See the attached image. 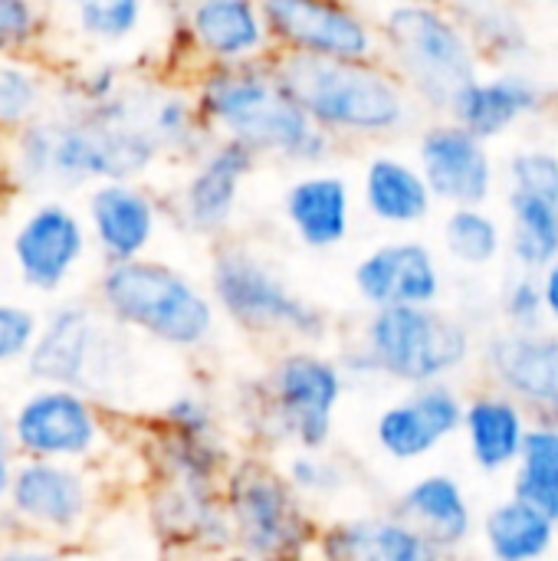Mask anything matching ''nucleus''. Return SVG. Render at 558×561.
I'll list each match as a JSON object with an SVG mask.
<instances>
[{
  "label": "nucleus",
  "mask_w": 558,
  "mask_h": 561,
  "mask_svg": "<svg viewBox=\"0 0 558 561\" xmlns=\"http://www.w3.org/2000/svg\"><path fill=\"white\" fill-rule=\"evenodd\" d=\"M79 23L89 36L122 43L135 36L145 16V0H72Z\"/></svg>",
  "instance_id": "nucleus-38"
},
{
  "label": "nucleus",
  "mask_w": 558,
  "mask_h": 561,
  "mask_svg": "<svg viewBox=\"0 0 558 561\" xmlns=\"http://www.w3.org/2000/svg\"><path fill=\"white\" fill-rule=\"evenodd\" d=\"M99 296L112 322L174 352H201L220 329V309L210 289L151 256L109 263Z\"/></svg>",
  "instance_id": "nucleus-7"
},
{
  "label": "nucleus",
  "mask_w": 558,
  "mask_h": 561,
  "mask_svg": "<svg viewBox=\"0 0 558 561\" xmlns=\"http://www.w3.org/2000/svg\"><path fill=\"white\" fill-rule=\"evenodd\" d=\"M539 283H543V299H546V322L558 329V260L539 273Z\"/></svg>",
  "instance_id": "nucleus-43"
},
{
  "label": "nucleus",
  "mask_w": 558,
  "mask_h": 561,
  "mask_svg": "<svg viewBox=\"0 0 558 561\" xmlns=\"http://www.w3.org/2000/svg\"><path fill=\"white\" fill-rule=\"evenodd\" d=\"M10 483H13V473H10V447H7V434L0 427V500L10 493Z\"/></svg>",
  "instance_id": "nucleus-44"
},
{
  "label": "nucleus",
  "mask_w": 558,
  "mask_h": 561,
  "mask_svg": "<svg viewBox=\"0 0 558 561\" xmlns=\"http://www.w3.org/2000/svg\"><path fill=\"white\" fill-rule=\"evenodd\" d=\"M191 89L210 135L240 141L263 161L306 171L339 158L342 145L306 115L276 56L194 69Z\"/></svg>",
  "instance_id": "nucleus-1"
},
{
  "label": "nucleus",
  "mask_w": 558,
  "mask_h": 561,
  "mask_svg": "<svg viewBox=\"0 0 558 561\" xmlns=\"http://www.w3.org/2000/svg\"><path fill=\"white\" fill-rule=\"evenodd\" d=\"M276 56L378 59L382 33L362 0H260Z\"/></svg>",
  "instance_id": "nucleus-9"
},
{
  "label": "nucleus",
  "mask_w": 558,
  "mask_h": 561,
  "mask_svg": "<svg viewBox=\"0 0 558 561\" xmlns=\"http://www.w3.org/2000/svg\"><path fill=\"white\" fill-rule=\"evenodd\" d=\"M355 339L372 355L378 381L398 388L460 381L480 352L477 322L444 302L368 309Z\"/></svg>",
  "instance_id": "nucleus-8"
},
{
  "label": "nucleus",
  "mask_w": 558,
  "mask_h": 561,
  "mask_svg": "<svg viewBox=\"0 0 558 561\" xmlns=\"http://www.w3.org/2000/svg\"><path fill=\"white\" fill-rule=\"evenodd\" d=\"M220 496L230 519L234 556L283 561L316 556L322 510H316L286 477L276 454L247 447L234 457Z\"/></svg>",
  "instance_id": "nucleus-6"
},
{
  "label": "nucleus",
  "mask_w": 558,
  "mask_h": 561,
  "mask_svg": "<svg viewBox=\"0 0 558 561\" xmlns=\"http://www.w3.org/2000/svg\"><path fill=\"white\" fill-rule=\"evenodd\" d=\"M89 220L109 263L145 256L158 237L161 210L135 181H102L89 197Z\"/></svg>",
  "instance_id": "nucleus-24"
},
{
  "label": "nucleus",
  "mask_w": 558,
  "mask_h": 561,
  "mask_svg": "<svg viewBox=\"0 0 558 561\" xmlns=\"http://www.w3.org/2000/svg\"><path fill=\"white\" fill-rule=\"evenodd\" d=\"M391 510L405 516L437 552V559L460 556L477 542L480 516L467 483L451 470H424L408 480Z\"/></svg>",
  "instance_id": "nucleus-19"
},
{
  "label": "nucleus",
  "mask_w": 558,
  "mask_h": 561,
  "mask_svg": "<svg viewBox=\"0 0 558 561\" xmlns=\"http://www.w3.org/2000/svg\"><path fill=\"white\" fill-rule=\"evenodd\" d=\"M480 378L510 391L536 421H558V329L493 325L480 335Z\"/></svg>",
  "instance_id": "nucleus-13"
},
{
  "label": "nucleus",
  "mask_w": 558,
  "mask_h": 561,
  "mask_svg": "<svg viewBox=\"0 0 558 561\" xmlns=\"http://www.w3.org/2000/svg\"><path fill=\"white\" fill-rule=\"evenodd\" d=\"M503 187L558 201V151L546 145H520L503 161Z\"/></svg>",
  "instance_id": "nucleus-36"
},
{
  "label": "nucleus",
  "mask_w": 558,
  "mask_h": 561,
  "mask_svg": "<svg viewBox=\"0 0 558 561\" xmlns=\"http://www.w3.org/2000/svg\"><path fill=\"white\" fill-rule=\"evenodd\" d=\"M316 556L326 561H437L434 546L391 506L322 519Z\"/></svg>",
  "instance_id": "nucleus-21"
},
{
  "label": "nucleus",
  "mask_w": 558,
  "mask_h": 561,
  "mask_svg": "<svg viewBox=\"0 0 558 561\" xmlns=\"http://www.w3.org/2000/svg\"><path fill=\"white\" fill-rule=\"evenodd\" d=\"M33 332H36V319L26 309L0 306V365L26 355Z\"/></svg>",
  "instance_id": "nucleus-41"
},
{
  "label": "nucleus",
  "mask_w": 558,
  "mask_h": 561,
  "mask_svg": "<svg viewBox=\"0 0 558 561\" xmlns=\"http://www.w3.org/2000/svg\"><path fill=\"white\" fill-rule=\"evenodd\" d=\"M493 316H497V325H510V329L546 325V299H543L539 273H529V270L510 273L497 293Z\"/></svg>",
  "instance_id": "nucleus-37"
},
{
  "label": "nucleus",
  "mask_w": 558,
  "mask_h": 561,
  "mask_svg": "<svg viewBox=\"0 0 558 561\" xmlns=\"http://www.w3.org/2000/svg\"><path fill=\"white\" fill-rule=\"evenodd\" d=\"M33 23L30 0H0V49L26 43L33 36Z\"/></svg>",
  "instance_id": "nucleus-42"
},
{
  "label": "nucleus",
  "mask_w": 558,
  "mask_h": 561,
  "mask_svg": "<svg viewBox=\"0 0 558 561\" xmlns=\"http://www.w3.org/2000/svg\"><path fill=\"white\" fill-rule=\"evenodd\" d=\"M158 424L171 427V431H184V434H217V431H224L217 404L201 391H178L174 398H168L164 408L158 411Z\"/></svg>",
  "instance_id": "nucleus-39"
},
{
  "label": "nucleus",
  "mask_w": 558,
  "mask_h": 561,
  "mask_svg": "<svg viewBox=\"0 0 558 561\" xmlns=\"http://www.w3.org/2000/svg\"><path fill=\"white\" fill-rule=\"evenodd\" d=\"M283 470L316 510L339 506L358 486L355 463L332 454V447L329 450H289L283 454Z\"/></svg>",
  "instance_id": "nucleus-35"
},
{
  "label": "nucleus",
  "mask_w": 558,
  "mask_h": 561,
  "mask_svg": "<svg viewBox=\"0 0 558 561\" xmlns=\"http://www.w3.org/2000/svg\"><path fill=\"white\" fill-rule=\"evenodd\" d=\"M464 404L467 394L457 381L405 388V394L391 398L372 421L375 450L398 467L431 460L444 444L460 437Z\"/></svg>",
  "instance_id": "nucleus-12"
},
{
  "label": "nucleus",
  "mask_w": 558,
  "mask_h": 561,
  "mask_svg": "<svg viewBox=\"0 0 558 561\" xmlns=\"http://www.w3.org/2000/svg\"><path fill=\"white\" fill-rule=\"evenodd\" d=\"M382 59L428 115H447L457 92L487 69L451 0H378Z\"/></svg>",
  "instance_id": "nucleus-4"
},
{
  "label": "nucleus",
  "mask_w": 558,
  "mask_h": 561,
  "mask_svg": "<svg viewBox=\"0 0 558 561\" xmlns=\"http://www.w3.org/2000/svg\"><path fill=\"white\" fill-rule=\"evenodd\" d=\"M194 69L276 56L260 0H171Z\"/></svg>",
  "instance_id": "nucleus-15"
},
{
  "label": "nucleus",
  "mask_w": 558,
  "mask_h": 561,
  "mask_svg": "<svg viewBox=\"0 0 558 561\" xmlns=\"http://www.w3.org/2000/svg\"><path fill=\"white\" fill-rule=\"evenodd\" d=\"M7 191V178H3V171H0V194Z\"/></svg>",
  "instance_id": "nucleus-45"
},
{
  "label": "nucleus",
  "mask_w": 558,
  "mask_h": 561,
  "mask_svg": "<svg viewBox=\"0 0 558 561\" xmlns=\"http://www.w3.org/2000/svg\"><path fill=\"white\" fill-rule=\"evenodd\" d=\"M36 102V85L23 69L0 66V122H20Z\"/></svg>",
  "instance_id": "nucleus-40"
},
{
  "label": "nucleus",
  "mask_w": 558,
  "mask_h": 561,
  "mask_svg": "<svg viewBox=\"0 0 558 561\" xmlns=\"http://www.w3.org/2000/svg\"><path fill=\"white\" fill-rule=\"evenodd\" d=\"M339 355L322 345H283L263 375L237 385V421L247 447L266 454L329 450L349 398Z\"/></svg>",
  "instance_id": "nucleus-2"
},
{
  "label": "nucleus",
  "mask_w": 558,
  "mask_h": 561,
  "mask_svg": "<svg viewBox=\"0 0 558 561\" xmlns=\"http://www.w3.org/2000/svg\"><path fill=\"white\" fill-rule=\"evenodd\" d=\"M145 122L151 135L158 138V145L164 148V154H174L184 161H194L214 141L191 85L187 89H148Z\"/></svg>",
  "instance_id": "nucleus-33"
},
{
  "label": "nucleus",
  "mask_w": 558,
  "mask_h": 561,
  "mask_svg": "<svg viewBox=\"0 0 558 561\" xmlns=\"http://www.w3.org/2000/svg\"><path fill=\"white\" fill-rule=\"evenodd\" d=\"M553 3H558V0H553Z\"/></svg>",
  "instance_id": "nucleus-46"
},
{
  "label": "nucleus",
  "mask_w": 558,
  "mask_h": 561,
  "mask_svg": "<svg viewBox=\"0 0 558 561\" xmlns=\"http://www.w3.org/2000/svg\"><path fill=\"white\" fill-rule=\"evenodd\" d=\"M240 450L227 437V431L217 434H184L161 427L151 440V463L158 480L168 483H191V486H220L234 457Z\"/></svg>",
  "instance_id": "nucleus-29"
},
{
  "label": "nucleus",
  "mask_w": 558,
  "mask_h": 561,
  "mask_svg": "<svg viewBox=\"0 0 558 561\" xmlns=\"http://www.w3.org/2000/svg\"><path fill=\"white\" fill-rule=\"evenodd\" d=\"M441 253L460 270L480 273L506 256V220H500L490 204H457L444 207L441 217Z\"/></svg>",
  "instance_id": "nucleus-31"
},
{
  "label": "nucleus",
  "mask_w": 558,
  "mask_h": 561,
  "mask_svg": "<svg viewBox=\"0 0 558 561\" xmlns=\"http://www.w3.org/2000/svg\"><path fill=\"white\" fill-rule=\"evenodd\" d=\"M99 431L102 427L92 404L66 385L30 398L13 421L16 444L43 460L89 454L99 440Z\"/></svg>",
  "instance_id": "nucleus-22"
},
{
  "label": "nucleus",
  "mask_w": 558,
  "mask_h": 561,
  "mask_svg": "<svg viewBox=\"0 0 558 561\" xmlns=\"http://www.w3.org/2000/svg\"><path fill=\"white\" fill-rule=\"evenodd\" d=\"M487 66H520L533 53V30L520 0H451Z\"/></svg>",
  "instance_id": "nucleus-30"
},
{
  "label": "nucleus",
  "mask_w": 558,
  "mask_h": 561,
  "mask_svg": "<svg viewBox=\"0 0 558 561\" xmlns=\"http://www.w3.org/2000/svg\"><path fill=\"white\" fill-rule=\"evenodd\" d=\"M276 62L306 115L339 145H391L411 138L428 118L421 102L382 56H276Z\"/></svg>",
  "instance_id": "nucleus-3"
},
{
  "label": "nucleus",
  "mask_w": 558,
  "mask_h": 561,
  "mask_svg": "<svg viewBox=\"0 0 558 561\" xmlns=\"http://www.w3.org/2000/svg\"><path fill=\"white\" fill-rule=\"evenodd\" d=\"M510 493L529 500L558 523V421H536L520 463L510 473Z\"/></svg>",
  "instance_id": "nucleus-34"
},
{
  "label": "nucleus",
  "mask_w": 558,
  "mask_h": 561,
  "mask_svg": "<svg viewBox=\"0 0 558 561\" xmlns=\"http://www.w3.org/2000/svg\"><path fill=\"white\" fill-rule=\"evenodd\" d=\"M506 256L516 270L543 273L558 260V201L506 191Z\"/></svg>",
  "instance_id": "nucleus-32"
},
{
  "label": "nucleus",
  "mask_w": 558,
  "mask_h": 561,
  "mask_svg": "<svg viewBox=\"0 0 558 561\" xmlns=\"http://www.w3.org/2000/svg\"><path fill=\"white\" fill-rule=\"evenodd\" d=\"M358 207L362 214L391 233H414L437 214V197L418 164V158L378 145L358 171Z\"/></svg>",
  "instance_id": "nucleus-18"
},
{
  "label": "nucleus",
  "mask_w": 558,
  "mask_h": 561,
  "mask_svg": "<svg viewBox=\"0 0 558 561\" xmlns=\"http://www.w3.org/2000/svg\"><path fill=\"white\" fill-rule=\"evenodd\" d=\"M112 342L82 306H62L30 352V375L39 381L82 388L95 358H109Z\"/></svg>",
  "instance_id": "nucleus-25"
},
{
  "label": "nucleus",
  "mask_w": 558,
  "mask_h": 561,
  "mask_svg": "<svg viewBox=\"0 0 558 561\" xmlns=\"http://www.w3.org/2000/svg\"><path fill=\"white\" fill-rule=\"evenodd\" d=\"M553 102V85H546L533 72H523L516 66H487L457 92L447 115L487 141H503L523 122L549 112Z\"/></svg>",
  "instance_id": "nucleus-16"
},
{
  "label": "nucleus",
  "mask_w": 558,
  "mask_h": 561,
  "mask_svg": "<svg viewBox=\"0 0 558 561\" xmlns=\"http://www.w3.org/2000/svg\"><path fill=\"white\" fill-rule=\"evenodd\" d=\"M207 289L220 319L257 342L326 345L332 335L329 309L299 293L253 243L220 240L207 263Z\"/></svg>",
  "instance_id": "nucleus-5"
},
{
  "label": "nucleus",
  "mask_w": 558,
  "mask_h": 561,
  "mask_svg": "<svg viewBox=\"0 0 558 561\" xmlns=\"http://www.w3.org/2000/svg\"><path fill=\"white\" fill-rule=\"evenodd\" d=\"M151 526L164 546L191 552H234L220 486L158 480V490L151 496Z\"/></svg>",
  "instance_id": "nucleus-23"
},
{
  "label": "nucleus",
  "mask_w": 558,
  "mask_h": 561,
  "mask_svg": "<svg viewBox=\"0 0 558 561\" xmlns=\"http://www.w3.org/2000/svg\"><path fill=\"white\" fill-rule=\"evenodd\" d=\"M414 138V158L441 207L490 204L500 194L503 168L493 141L474 135L451 115H428Z\"/></svg>",
  "instance_id": "nucleus-10"
},
{
  "label": "nucleus",
  "mask_w": 558,
  "mask_h": 561,
  "mask_svg": "<svg viewBox=\"0 0 558 561\" xmlns=\"http://www.w3.org/2000/svg\"><path fill=\"white\" fill-rule=\"evenodd\" d=\"M355 184L329 164L299 171L280 197V217L286 233L312 253H332L345 247L355 230Z\"/></svg>",
  "instance_id": "nucleus-17"
},
{
  "label": "nucleus",
  "mask_w": 558,
  "mask_h": 561,
  "mask_svg": "<svg viewBox=\"0 0 558 561\" xmlns=\"http://www.w3.org/2000/svg\"><path fill=\"white\" fill-rule=\"evenodd\" d=\"M533 424L536 417L510 391L490 381L467 391L460 440L470 467L483 477H510L523 457Z\"/></svg>",
  "instance_id": "nucleus-20"
},
{
  "label": "nucleus",
  "mask_w": 558,
  "mask_h": 561,
  "mask_svg": "<svg viewBox=\"0 0 558 561\" xmlns=\"http://www.w3.org/2000/svg\"><path fill=\"white\" fill-rule=\"evenodd\" d=\"M352 289L365 309L437 306L447 296L444 253L414 233L388 237L355 260Z\"/></svg>",
  "instance_id": "nucleus-14"
},
{
  "label": "nucleus",
  "mask_w": 558,
  "mask_h": 561,
  "mask_svg": "<svg viewBox=\"0 0 558 561\" xmlns=\"http://www.w3.org/2000/svg\"><path fill=\"white\" fill-rule=\"evenodd\" d=\"M10 500L20 516L49 529H72L89 506L82 477L43 457L16 470L10 483Z\"/></svg>",
  "instance_id": "nucleus-28"
},
{
  "label": "nucleus",
  "mask_w": 558,
  "mask_h": 561,
  "mask_svg": "<svg viewBox=\"0 0 558 561\" xmlns=\"http://www.w3.org/2000/svg\"><path fill=\"white\" fill-rule=\"evenodd\" d=\"M86 250V233L66 207H39L16 233L13 256L23 279L36 289H56Z\"/></svg>",
  "instance_id": "nucleus-26"
},
{
  "label": "nucleus",
  "mask_w": 558,
  "mask_h": 561,
  "mask_svg": "<svg viewBox=\"0 0 558 561\" xmlns=\"http://www.w3.org/2000/svg\"><path fill=\"white\" fill-rule=\"evenodd\" d=\"M477 542L493 561H543L558 552V523L529 500L510 493L480 516Z\"/></svg>",
  "instance_id": "nucleus-27"
},
{
  "label": "nucleus",
  "mask_w": 558,
  "mask_h": 561,
  "mask_svg": "<svg viewBox=\"0 0 558 561\" xmlns=\"http://www.w3.org/2000/svg\"><path fill=\"white\" fill-rule=\"evenodd\" d=\"M260 154L240 141L214 138L194 161L178 191L174 217L181 230L201 240H227L237 227L243 194L260 168Z\"/></svg>",
  "instance_id": "nucleus-11"
}]
</instances>
